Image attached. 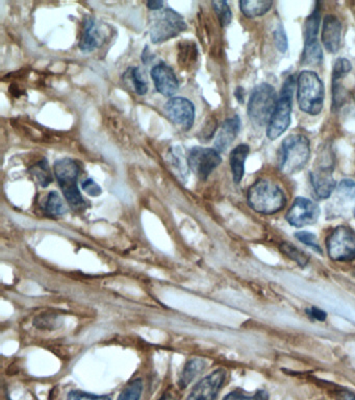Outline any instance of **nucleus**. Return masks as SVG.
I'll use <instances>...</instances> for the list:
<instances>
[{"label": "nucleus", "instance_id": "obj_13", "mask_svg": "<svg viewBox=\"0 0 355 400\" xmlns=\"http://www.w3.org/2000/svg\"><path fill=\"white\" fill-rule=\"evenodd\" d=\"M151 78L154 82L157 92H159L161 95L169 97L176 93L179 90V82L175 75V72L170 66L163 62L151 70Z\"/></svg>", "mask_w": 355, "mask_h": 400}, {"label": "nucleus", "instance_id": "obj_3", "mask_svg": "<svg viewBox=\"0 0 355 400\" xmlns=\"http://www.w3.org/2000/svg\"><path fill=\"white\" fill-rule=\"evenodd\" d=\"M325 90L316 72L306 70L297 78L298 106L308 115L317 116L322 112Z\"/></svg>", "mask_w": 355, "mask_h": 400}, {"label": "nucleus", "instance_id": "obj_42", "mask_svg": "<svg viewBox=\"0 0 355 400\" xmlns=\"http://www.w3.org/2000/svg\"><path fill=\"white\" fill-rule=\"evenodd\" d=\"M353 214H354V217H355V210L353 211Z\"/></svg>", "mask_w": 355, "mask_h": 400}, {"label": "nucleus", "instance_id": "obj_39", "mask_svg": "<svg viewBox=\"0 0 355 400\" xmlns=\"http://www.w3.org/2000/svg\"><path fill=\"white\" fill-rule=\"evenodd\" d=\"M163 7H164V3H163V1H161V0H159V1H148V3H147V8H148L149 10H152V11H159V10L163 9Z\"/></svg>", "mask_w": 355, "mask_h": 400}, {"label": "nucleus", "instance_id": "obj_5", "mask_svg": "<svg viewBox=\"0 0 355 400\" xmlns=\"http://www.w3.org/2000/svg\"><path fill=\"white\" fill-rule=\"evenodd\" d=\"M277 94L271 84L264 82L254 88L248 102L249 119L256 126H268L277 104Z\"/></svg>", "mask_w": 355, "mask_h": 400}, {"label": "nucleus", "instance_id": "obj_41", "mask_svg": "<svg viewBox=\"0 0 355 400\" xmlns=\"http://www.w3.org/2000/svg\"><path fill=\"white\" fill-rule=\"evenodd\" d=\"M235 95H236V97H237V99L239 100V102H241V104H243L244 95H245V92H244L243 88L238 87L237 90H236Z\"/></svg>", "mask_w": 355, "mask_h": 400}, {"label": "nucleus", "instance_id": "obj_40", "mask_svg": "<svg viewBox=\"0 0 355 400\" xmlns=\"http://www.w3.org/2000/svg\"><path fill=\"white\" fill-rule=\"evenodd\" d=\"M339 400H355V394L349 391H341L338 394Z\"/></svg>", "mask_w": 355, "mask_h": 400}, {"label": "nucleus", "instance_id": "obj_21", "mask_svg": "<svg viewBox=\"0 0 355 400\" xmlns=\"http://www.w3.org/2000/svg\"><path fill=\"white\" fill-rule=\"evenodd\" d=\"M320 5H319V3H316L314 11L304 22V44L318 41L317 38H318L319 30H320Z\"/></svg>", "mask_w": 355, "mask_h": 400}, {"label": "nucleus", "instance_id": "obj_22", "mask_svg": "<svg viewBox=\"0 0 355 400\" xmlns=\"http://www.w3.org/2000/svg\"><path fill=\"white\" fill-rule=\"evenodd\" d=\"M336 195L334 200H339L343 206H355V182L343 180L336 186Z\"/></svg>", "mask_w": 355, "mask_h": 400}, {"label": "nucleus", "instance_id": "obj_29", "mask_svg": "<svg viewBox=\"0 0 355 400\" xmlns=\"http://www.w3.org/2000/svg\"><path fill=\"white\" fill-rule=\"evenodd\" d=\"M211 5H213L218 18H219L221 25L223 27L229 25L231 22V19H233V13H231L229 3H226V1H213Z\"/></svg>", "mask_w": 355, "mask_h": 400}, {"label": "nucleus", "instance_id": "obj_19", "mask_svg": "<svg viewBox=\"0 0 355 400\" xmlns=\"http://www.w3.org/2000/svg\"><path fill=\"white\" fill-rule=\"evenodd\" d=\"M273 3L270 0H243L240 1V9L247 18L261 17L271 10Z\"/></svg>", "mask_w": 355, "mask_h": 400}, {"label": "nucleus", "instance_id": "obj_4", "mask_svg": "<svg viewBox=\"0 0 355 400\" xmlns=\"http://www.w3.org/2000/svg\"><path fill=\"white\" fill-rule=\"evenodd\" d=\"M54 174L58 178L65 198L74 211H84L86 202L78 188V178L80 167L71 158H62L54 163Z\"/></svg>", "mask_w": 355, "mask_h": 400}, {"label": "nucleus", "instance_id": "obj_7", "mask_svg": "<svg viewBox=\"0 0 355 400\" xmlns=\"http://www.w3.org/2000/svg\"><path fill=\"white\" fill-rule=\"evenodd\" d=\"M187 28L183 16L172 9L159 10L151 14L149 33L153 43H163L179 36Z\"/></svg>", "mask_w": 355, "mask_h": 400}, {"label": "nucleus", "instance_id": "obj_2", "mask_svg": "<svg viewBox=\"0 0 355 400\" xmlns=\"http://www.w3.org/2000/svg\"><path fill=\"white\" fill-rule=\"evenodd\" d=\"M310 158V140L304 134H290L284 139L278 152V168L286 176L298 174Z\"/></svg>", "mask_w": 355, "mask_h": 400}, {"label": "nucleus", "instance_id": "obj_14", "mask_svg": "<svg viewBox=\"0 0 355 400\" xmlns=\"http://www.w3.org/2000/svg\"><path fill=\"white\" fill-rule=\"evenodd\" d=\"M310 182L319 198L328 199L336 189V182L332 176V167L320 166L310 172Z\"/></svg>", "mask_w": 355, "mask_h": 400}, {"label": "nucleus", "instance_id": "obj_23", "mask_svg": "<svg viewBox=\"0 0 355 400\" xmlns=\"http://www.w3.org/2000/svg\"><path fill=\"white\" fill-rule=\"evenodd\" d=\"M28 171H30V176L37 180L38 184L44 188L49 186L50 183L52 182L51 171H50L49 165L45 158L30 167Z\"/></svg>", "mask_w": 355, "mask_h": 400}, {"label": "nucleus", "instance_id": "obj_10", "mask_svg": "<svg viewBox=\"0 0 355 400\" xmlns=\"http://www.w3.org/2000/svg\"><path fill=\"white\" fill-rule=\"evenodd\" d=\"M320 213V208L316 202L304 197H298L288 210L286 218L292 226L302 227L314 224Z\"/></svg>", "mask_w": 355, "mask_h": 400}, {"label": "nucleus", "instance_id": "obj_28", "mask_svg": "<svg viewBox=\"0 0 355 400\" xmlns=\"http://www.w3.org/2000/svg\"><path fill=\"white\" fill-rule=\"evenodd\" d=\"M223 400H269V394L265 390H258L253 395H249L241 390H236L227 394Z\"/></svg>", "mask_w": 355, "mask_h": 400}, {"label": "nucleus", "instance_id": "obj_34", "mask_svg": "<svg viewBox=\"0 0 355 400\" xmlns=\"http://www.w3.org/2000/svg\"><path fill=\"white\" fill-rule=\"evenodd\" d=\"M274 42H275L277 49L282 54L288 50V37H286L284 26L278 25V27L276 28V31L274 32Z\"/></svg>", "mask_w": 355, "mask_h": 400}, {"label": "nucleus", "instance_id": "obj_1", "mask_svg": "<svg viewBox=\"0 0 355 400\" xmlns=\"http://www.w3.org/2000/svg\"><path fill=\"white\" fill-rule=\"evenodd\" d=\"M247 200L252 210L264 215L276 214L286 204V196L282 188L266 178L256 180L250 187Z\"/></svg>", "mask_w": 355, "mask_h": 400}, {"label": "nucleus", "instance_id": "obj_30", "mask_svg": "<svg viewBox=\"0 0 355 400\" xmlns=\"http://www.w3.org/2000/svg\"><path fill=\"white\" fill-rule=\"evenodd\" d=\"M58 315L54 314H42L34 320V325L39 329H54L60 327Z\"/></svg>", "mask_w": 355, "mask_h": 400}, {"label": "nucleus", "instance_id": "obj_12", "mask_svg": "<svg viewBox=\"0 0 355 400\" xmlns=\"http://www.w3.org/2000/svg\"><path fill=\"white\" fill-rule=\"evenodd\" d=\"M167 115L175 124H179L183 130H189L195 120V108L187 98H171L165 104Z\"/></svg>", "mask_w": 355, "mask_h": 400}, {"label": "nucleus", "instance_id": "obj_6", "mask_svg": "<svg viewBox=\"0 0 355 400\" xmlns=\"http://www.w3.org/2000/svg\"><path fill=\"white\" fill-rule=\"evenodd\" d=\"M295 86L296 80L293 75L288 76L282 86L277 104L267 126V136L270 140L273 141L279 138L290 126L292 99Z\"/></svg>", "mask_w": 355, "mask_h": 400}, {"label": "nucleus", "instance_id": "obj_9", "mask_svg": "<svg viewBox=\"0 0 355 400\" xmlns=\"http://www.w3.org/2000/svg\"><path fill=\"white\" fill-rule=\"evenodd\" d=\"M221 162V156L213 148H194L187 158V166L201 180H207Z\"/></svg>", "mask_w": 355, "mask_h": 400}, {"label": "nucleus", "instance_id": "obj_25", "mask_svg": "<svg viewBox=\"0 0 355 400\" xmlns=\"http://www.w3.org/2000/svg\"><path fill=\"white\" fill-rule=\"evenodd\" d=\"M280 249H282V252L290 258V260L294 261V262L297 263L301 268H304L306 265L308 264V255L306 253L302 252L300 249H298L297 247L294 246L293 244H290L288 242H282L280 244Z\"/></svg>", "mask_w": 355, "mask_h": 400}, {"label": "nucleus", "instance_id": "obj_36", "mask_svg": "<svg viewBox=\"0 0 355 400\" xmlns=\"http://www.w3.org/2000/svg\"><path fill=\"white\" fill-rule=\"evenodd\" d=\"M82 190L87 193V194L90 195V196L96 197L100 196L102 194V188H100L94 180H84L82 183Z\"/></svg>", "mask_w": 355, "mask_h": 400}, {"label": "nucleus", "instance_id": "obj_11", "mask_svg": "<svg viewBox=\"0 0 355 400\" xmlns=\"http://www.w3.org/2000/svg\"><path fill=\"white\" fill-rule=\"evenodd\" d=\"M225 379L226 373L223 369L215 370L193 388L187 400H215Z\"/></svg>", "mask_w": 355, "mask_h": 400}, {"label": "nucleus", "instance_id": "obj_26", "mask_svg": "<svg viewBox=\"0 0 355 400\" xmlns=\"http://www.w3.org/2000/svg\"><path fill=\"white\" fill-rule=\"evenodd\" d=\"M45 211L48 215H51V216H60L66 213V207H65L60 195L56 191H52L48 194Z\"/></svg>", "mask_w": 355, "mask_h": 400}, {"label": "nucleus", "instance_id": "obj_32", "mask_svg": "<svg viewBox=\"0 0 355 400\" xmlns=\"http://www.w3.org/2000/svg\"><path fill=\"white\" fill-rule=\"evenodd\" d=\"M129 75H130V80H132L133 84H134L135 91L138 95H145L146 94L147 84L145 82L144 78H143V73L138 67L132 68L129 69Z\"/></svg>", "mask_w": 355, "mask_h": 400}, {"label": "nucleus", "instance_id": "obj_31", "mask_svg": "<svg viewBox=\"0 0 355 400\" xmlns=\"http://www.w3.org/2000/svg\"><path fill=\"white\" fill-rule=\"evenodd\" d=\"M183 156L181 154V150L179 148H174V150H171L170 156H169V160H170L171 166L175 168V172L179 174V176H187V164L183 162Z\"/></svg>", "mask_w": 355, "mask_h": 400}, {"label": "nucleus", "instance_id": "obj_24", "mask_svg": "<svg viewBox=\"0 0 355 400\" xmlns=\"http://www.w3.org/2000/svg\"><path fill=\"white\" fill-rule=\"evenodd\" d=\"M323 51L318 41L304 44L302 64L306 66H318L322 62Z\"/></svg>", "mask_w": 355, "mask_h": 400}, {"label": "nucleus", "instance_id": "obj_17", "mask_svg": "<svg viewBox=\"0 0 355 400\" xmlns=\"http://www.w3.org/2000/svg\"><path fill=\"white\" fill-rule=\"evenodd\" d=\"M104 40L102 28L95 21L94 18H87L84 20V30L80 42L82 51L90 52L96 49Z\"/></svg>", "mask_w": 355, "mask_h": 400}, {"label": "nucleus", "instance_id": "obj_27", "mask_svg": "<svg viewBox=\"0 0 355 400\" xmlns=\"http://www.w3.org/2000/svg\"><path fill=\"white\" fill-rule=\"evenodd\" d=\"M142 392L143 381L140 379H135L121 392L118 400H140Z\"/></svg>", "mask_w": 355, "mask_h": 400}, {"label": "nucleus", "instance_id": "obj_8", "mask_svg": "<svg viewBox=\"0 0 355 400\" xmlns=\"http://www.w3.org/2000/svg\"><path fill=\"white\" fill-rule=\"evenodd\" d=\"M328 255L332 261L350 262L355 260V232L350 227L341 225L328 237Z\"/></svg>", "mask_w": 355, "mask_h": 400}, {"label": "nucleus", "instance_id": "obj_35", "mask_svg": "<svg viewBox=\"0 0 355 400\" xmlns=\"http://www.w3.org/2000/svg\"><path fill=\"white\" fill-rule=\"evenodd\" d=\"M67 400H111L108 396L92 395L82 391H71L67 396Z\"/></svg>", "mask_w": 355, "mask_h": 400}, {"label": "nucleus", "instance_id": "obj_16", "mask_svg": "<svg viewBox=\"0 0 355 400\" xmlns=\"http://www.w3.org/2000/svg\"><path fill=\"white\" fill-rule=\"evenodd\" d=\"M241 128V120L239 116H233L223 122L217 134L215 140V150L218 152H225L231 146V143L237 138Z\"/></svg>", "mask_w": 355, "mask_h": 400}, {"label": "nucleus", "instance_id": "obj_37", "mask_svg": "<svg viewBox=\"0 0 355 400\" xmlns=\"http://www.w3.org/2000/svg\"><path fill=\"white\" fill-rule=\"evenodd\" d=\"M306 314H308V317L310 318L316 319L318 321H324L328 317L325 311H322V309H318V307H312L310 309H306Z\"/></svg>", "mask_w": 355, "mask_h": 400}, {"label": "nucleus", "instance_id": "obj_18", "mask_svg": "<svg viewBox=\"0 0 355 400\" xmlns=\"http://www.w3.org/2000/svg\"><path fill=\"white\" fill-rule=\"evenodd\" d=\"M249 146L246 145V144H240L231 152L229 163H231L233 182L236 184H240L243 180L246 158L249 154Z\"/></svg>", "mask_w": 355, "mask_h": 400}, {"label": "nucleus", "instance_id": "obj_38", "mask_svg": "<svg viewBox=\"0 0 355 400\" xmlns=\"http://www.w3.org/2000/svg\"><path fill=\"white\" fill-rule=\"evenodd\" d=\"M159 400H181V394L176 389L170 387L164 392Z\"/></svg>", "mask_w": 355, "mask_h": 400}, {"label": "nucleus", "instance_id": "obj_20", "mask_svg": "<svg viewBox=\"0 0 355 400\" xmlns=\"http://www.w3.org/2000/svg\"><path fill=\"white\" fill-rule=\"evenodd\" d=\"M205 367V362L201 359H193L187 362L183 367V373L179 377V389L185 390L197 375L203 373Z\"/></svg>", "mask_w": 355, "mask_h": 400}, {"label": "nucleus", "instance_id": "obj_33", "mask_svg": "<svg viewBox=\"0 0 355 400\" xmlns=\"http://www.w3.org/2000/svg\"><path fill=\"white\" fill-rule=\"evenodd\" d=\"M295 238L298 239L300 242L304 243V244L308 245V246L312 247L318 253H322L321 250V247L319 246L318 240H317L316 235L312 234L310 232H299L296 233Z\"/></svg>", "mask_w": 355, "mask_h": 400}, {"label": "nucleus", "instance_id": "obj_15", "mask_svg": "<svg viewBox=\"0 0 355 400\" xmlns=\"http://www.w3.org/2000/svg\"><path fill=\"white\" fill-rule=\"evenodd\" d=\"M321 39L328 52L336 54L339 51L342 39V23L338 17L334 15L325 16L323 20Z\"/></svg>", "mask_w": 355, "mask_h": 400}]
</instances>
